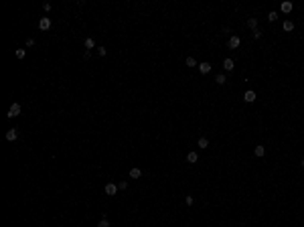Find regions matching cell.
<instances>
[{
  "mask_svg": "<svg viewBox=\"0 0 304 227\" xmlns=\"http://www.w3.org/2000/svg\"><path fill=\"white\" fill-rule=\"evenodd\" d=\"M8 118H16V116H21V103H12L10 108H8V114H6Z\"/></svg>",
  "mask_w": 304,
  "mask_h": 227,
  "instance_id": "obj_1",
  "label": "cell"
},
{
  "mask_svg": "<svg viewBox=\"0 0 304 227\" xmlns=\"http://www.w3.org/2000/svg\"><path fill=\"white\" fill-rule=\"evenodd\" d=\"M239 43H241V39L233 34V37H229V41H227V47H229V49H237V47H239Z\"/></svg>",
  "mask_w": 304,
  "mask_h": 227,
  "instance_id": "obj_2",
  "label": "cell"
},
{
  "mask_svg": "<svg viewBox=\"0 0 304 227\" xmlns=\"http://www.w3.org/2000/svg\"><path fill=\"white\" fill-rule=\"evenodd\" d=\"M103 191H105V195H110V197H114V195L118 193V185H114V182H108Z\"/></svg>",
  "mask_w": 304,
  "mask_h": 227,
  "instance_id": "obj_3",
  "label": "cell"
},
{
  "mask_svg": "<svg viewBox=\"0 0 304 227\" xmlns=\"http://www.w3.org/2000/svg\"><path fill=\"white\" fill-rule=\"evenodd\" d=\"M39 29H41V31H49V29H51V18L43 16V18L39 21Z\"/></svg>",
  "mask_w": 304,
  "mask_h": 227,
  "instance_id": "obj_4",
  "label": "cell"
},
{
  "mask_svg": "<svg viewBox=\"0 0 304 227\" xmlns=\"http://www.w3.org/2000/svg\"><path fill=\"white\" fill-rule=\"evenodd\" d=\"M16 138H18V130H16V128H10V130L6 132V140H8V142H14Z\"/></svg>",
  "mask_w": 304,
  "mask_h": 227,
  "instance_id": "obj_5",
  "label": "cell"
},
{
  "mask_svg": "<svg viewBox=\"0 0 304 227\" xmlns=\"http://www.w3.org/2000/svg\"><path fill=\"white\" fill-rule=\"evenodd\" d=\"M243 100H245V102H248V103L256 102V91H251V89H249V91H245V95H243Z\"/></svg>",
  "mask_w": 304,
  "mask_h": 227,
  "instance_id": "obj_6",
  "label": "cell"
},
{
  "mask_svg": "<svg viewBox=\"0 0 304 227\" xmlns=\"http://www.w3.org/2000/svg\"><path fill=\"white\" fill-rule=\"evenodd\" d=\"M233 67H235L233 59H225V61H223V69H225V71H233Z\"/></svg>",
  "mask_w": 304,
  "mask_h": 227,
  "instance_id": "obj_7",
  "label": "cell"
},
{
  "mask_svg": "<svg viewBox=\"0 0 304 227\" xmlns=\"http://www.w3.org/2000/svg\"><path fill=\"white\" fill-rule=\"evenodd\" d=\"M199 71H201L203 75H207V73L211 71V65H209V63H199Z\"/></svg>",
  "mask_w": 304,
  "mask_h": 227,
  "instance_id": "obj_8",
  "label": "cell"
},
{
  "mask_svg": "<svg viewBox=\"0 0 304 227\" xmlns=\"http://www.w3.org/2000/svg\"><path fill=\"white\" fill-rule=\"evenodd\" d=\"M197 160H199V154H197V152H189V154H187V162H191V164H195Z\"/></svg>",
  "mask_w": 304,
  "mask_h": 227,
  "instance_id": "obj_9",
  "label": "cell"
},
{
  "mask_svg": "<svg viewBox=\"0 0 304 227\" xmlns=\"http://www.w3.org/2000/svg\"><path fill=\"white\" fill-rule=\"evenodd\" d=\"M280 8H282V12H286V14H288V12H292L294 6H292V2H282Z\"/></svg>",
  "mask_w": 304,
  "mask_h": 227,
  "instance_id": "obj_10",
  "label": "cell"
},
{
  "mask_svg": "<svg viewBox=\"0 0 304 227\" xmlns=\"http://www.w3.org/2000/svg\"><path fill=\"white\" fill-rule=\"evenodd\" d=\"M248 26L251 29V31H256V29H258V18H253V16L248 18Z\"/></svg>",
  "mask_w": 304,
  "mask_h": 227,
  "instance_id": "obj_11",
  "label": "cell"
},
{
  "mask_svg": "<svg viewBox=\"0 0 304 227\" xmlns=\"http://www.w3.org/2000/svg\"><path fill=\"white\" fill-rule=\"evenodd\" d=\"M142 176V170L140 168H132L130 170V179H140Z\"/></svg>",
  "mask_w": 304,
  "mask_h": 227,
  "instance_id": "obj_12",
  "label": "cell"
},
{
  "mask_svg": "<svg viewBox=\"0 0 304 227\" xmlns=\"http://www.w3.org/2000/svg\"><path fill=\"white\" fill-rule=\"evenodd\" d=\"M253 152H256V156H258V158H262V156L266 154V148H264V146H256V150H253Z\"/></svg>",
  "mask_w": 304,
  "mask_h": 227,
  "instance_id": "obj_13",
  "label": "cell"
},
{
  "mask_svg": "<svg viewBox=\"0 0 304 227\" xmlns=\"http://www.w3.org/2000/svg\"><path fill=\"white\" fill-rule=\"evenodd\" d=\"M93 47H95V41H93L91 37H89V39H85V49L89 51V49H93Z\"/></svg>",
  "mask_w": 304,
  "mask_h": 227,
  "instance_id": "obj_14",
  "label": "cell"
},
{
  "mask_svg": "<svg viewBox=\"0 0 304 227\" xmlns=\"http://www.w3.org/2000/svg\"><path fill=\"white\" fill-rule=\"evenodd\" d=\"M185 63H187L189 67H199V63H197V61H195L193 57H187V61H185Z\"/></svg>",
  "mask_w": 304,
  "mask_h": 227,
  "instance_id": "obj_15",
  "label": "cell"
},
{
  "mask_svg": "<svg viewBox=\"0 0 304 227\" xmlns=\"http://www.w3.org/2000/svg\"><path fill=\"white\" fill-rule=\"evenodd\" d=\"M282 26H284V31H286V33H290V31H294V24L290 23V21H286V23L282 24Z\"/></svg>",
  "mask_w": 304,
  "mask_h": 227,
  "instance_id": "obj_16",
  "label": "cell"
},
{
  "mask_svg": "<svg viewBox=\"0 0 304 227\" xmlns=\"http://www.w3.org/2000/svg\"><path fill=\"white\" fill-rule=\"evenodd\" d=\"M215 81H217L219 85H223V83H225V81H227V77H225V75H223V73H221V75H217V77H215Z\"/></svg>",
  "mask_w": 304,
  "mask_h": 227,
  "instance_id": "obj_17",
  "label": "cell"
},
{
  "mask_svg": "<svg viewBox=\"0 0 304 227\" xmlns=\"http://www.w3.org/2000/svg\"><path fill=\"white\" fill-rule=\"evenodd\" d=\"M209 146V140L207 138H199V148H207Z\"/></svg>",
  "mask_w": 304,
  "mask_h": 227,
  "instance_id": "obj_18",
  "label": "cell"
},
{
  "mask_svg": "<svg viewBox=\"0 0 304 227\" xmlns=\"http://www.w3.org/2000/svg\"><path fill=\"white\" fill-rule=\"evenodd\" d=\"M97 55L105 57V55H108V49H105V47H97Z\"/></svg>",
  "mask_w": 304,
  "mask_h": 227,
  "instance_id": "obj_19",
  "label": "cell"
},
{
  "mask_svg": "<svg viewBox=\"0 0 304 227\" xmlns=\"http://www.w3.org/2000/svg\"><path fill=\"white\" fill-rule=\"evenodd\" d=\"M24 55H26L24 49H16V57H18V59H24Z\"/></svg>",
  "mask_w": 304,
  "mask_h": 227,
  "instance_id": "obj_20",
  "label": "cell"
},
{
  "mask_svg": "<svg viewBox=\"0 0 304 227\" xmlns=\"http://www.w3.org/2000/svg\"><path fill=\"white\" fill-rule=\"evenodd\" d=\"M97 227H110V221L108 219H101L100 223H97Z\"/></svg>",
  "mask_w": 304,
  "mask_h": 227,
  "instance_id": "obj_21",
  "label": "cell"
},
{
  "mask_svg": "<svg viewBox=\"0 0 304 227\" xmlns=\"http://www.w3.org/2000/svg\"><path fill=\"white\" fill-rule=\"evenodd\" d=\"M268 18H270V23H274V21H276V18H278V14H276V12L272 10L270 14H268Z\"/></svg>",
  "mask_w": 304,
  "mask_h": 227,
  "instance_id": "obj_22",
  "label": "cell"
},
{
  "mask_svg": "<svg viewBox=\"0 0 304 227\" xmlns=\"http://www.w3.org/2000/svg\"><path fill=\"white\" fill-rule=\"evenodd\" d=\"M251 37H253V39H259V37H262V31H259V29H256V31L251 33Z\"/></svg>",
  "mask_w": 304,
  "mask_h": 227,
  "instance_id": "obj_23",
  "label": "cell"
},
{
  "mask_svg": "<svg viewBox=\"0 0 304 227\" xmlns=\"http://www.w3.org/2000/svg\"><path fill=\"white\" fill-rule=\"evenodd\" d=\"M126 187H128V182H126V181H122V182H118V189H126Z\"/></svg>",
  "mask_w": 304,
  "mask_h": 227,
  "instance_id": "obj_24",
  "label": "cell"
},
{
  "mask_svg": "<svg viewBox=\"0 0 304 227\" xmlns=\"http://www.w3.org/2000/svg\"><path fill=\"white\" fill-rule=\"evenodd\" d=\"M185 201H187V205H193V201H195V199H193L191 195H187V199H185Z\"/></svg>",
  "mask_w": 304,
  "mask_h": 227,
  "instance_id": "obj_25",
  "label": "cell"
},
{
  "mask_svg": "<svg viewBox=\"0 0 304 227\" xmlns=\"http://www.w3.org/2000/svg\"><path fill=\"white\" fill-rule=\"evenodd\" d=\"M34 45V39H26V47H33Z\"/></svg>",
  "mask_w": 304,
  "mask_h": 227,
  "instance_id": "obj_26",
  "label": "cell"
},
{
  "mask_svg": "<svg viewBox=\"0 0 304 227\" xmlns=\"http://www.w3.org/2000/svg\"><path fill=\"white\" fill-rule=\"evenodd\" d=\"M300 166H302V168H304V158H302V160H300Z\"/></svg>",
  "mask_w": 304,
  "mask_h": 227,
  "instance_id": "obj_27",
  "label": "cell"
}]
</instances>
